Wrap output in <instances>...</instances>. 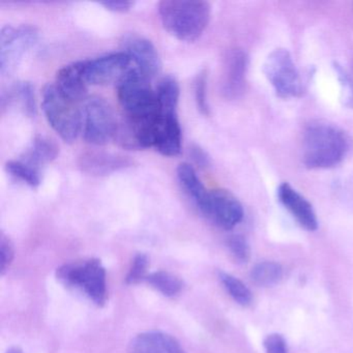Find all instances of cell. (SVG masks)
Returning <instances> with one entry per match:
<instances>
[{"label": "cell", "instance_id": "29", "mask_svg": "<svg viewBox=\"0 0 353 353\" xmlns=\"http://www.w3.org/2000/svg\"><path fill=\"white\" fill-rule=\"evenodd\" d=\"M228 248L233 257L241 263H245L250 259L251 250L247 239L241 235H233L228 239Z\"/></svg>", "mask_w": 353, "mask_h": 353}, {"label": "cell", "instance_id": "11", "mask_svg": "<svg viewBox=\"0 0 353 353\" xmlns=\"http://www.w3.org/2000/svg\"><path fill=\"white\" fill-rule=\"evenodd\" d=\"M121 46L144 77L150 80L160 73V57L152 41L139 34H127L123 37Z\"/></svg>", "mask_w": 353, "mask_h": 353}, {"label": "cell", "instance_id": "10", "mask_svg": "<svg viewBox=\"0 0 353 353\" xmlns=\"http://www.w3.org/2000/svg\"><path fill=\"white\" fill-rule=\"evenodd\" d=\"M200 212L214 224L225 230H231L243 218V208L236 197L227 190L210 191Z\"/></svg>", "mask_w": 353, "mask_h": 353}, {"label": "cell", "instance_id": "28", "mask_svg": "<svg viewBox=\"0 0 353 353\" xmlns=\"http://www.w3.org/2000/svg\"><path fill=\"white\" fill-rule=\"evenodd\" d=\"M148 257L143 253H138L132 261L131 268L125 276L127 284H137L140 281L145 280L148 268Z\"/></svg>", "mask_w": 353, "mask_h": 353}, {"label": "cell", "instance_id": "2", "mask_svg": "<svg viewBox=\"0 0 353 353\" xmlns=\"http://www.w3.org/2000/svg\"><path fill=\"white\" fill-rule=\"evenodd\" d=\"M117 98L125 111V119L137 128H152L161 117L156 90L150 79L134 68L119 84Z\"/></svg>", "mask_w": 353, "mask_h": 353}, {"label": "cell", "instance_id": "17", "mask_svg": "<svg viewBox=\"0 0 353 353\" xmlns=\"http://www.w3.org/2000/svg\"><path fill=\"white\" fill-rule=\"evenodd\" d=\"M82 171L90 175H108L119 169L125 168L129 162L123 157L107 152H88L80 158Z\"/></svg>", "mask_w": 353, "mask_h": 353}, {"label": "cell", "instance_id": "25", "mask_svg": "<svg viewBox=\"0 0 353 353\" xmlns=\"http://www.w3.org/2000/svg\"><path fill=\"white\" fill-rule=\"evenodd\" d=\"M6 170L12 176L28 183L30 187L37 188L40 185L41 171L22 160L9 161L6 164Z\"/></svg>", "mask_w": 353, "mask_h": 353}, {"label": "cell", "instance_id": "16", "mask_svg": "<svg viewBox=\"0 0 353 353\" xmlns=\"http://www.w3.org/2000/svg\"><path fill=\"white\" fill-rule=\"evenodd\" d=\"M129 353H185L176 339L162 332L138 334L130 345Z\"/></svg>", "mask_w": 353, "mask_h": 353}, {"label": "cell", "instance_id": "20", "mask_svg": "<svg viewBox=\"0 0 353 353\" xmlns=\"http://www.w3.org/2000/svg\"><path fill=\"white\" fill-rule=\"evenodd\" d=\"M156 92L161 113L166 115H177L181 90L175 77L171 75L163 77L159 82Z\"/></svg>", "mask_w": 353, "mask_h": 353}, {"label": "cell", "instance_id": "5", "mask_svg": "<svg viewBox=\"0 0 353 353\" xmlns=\"http://www.w3.org/2000/svg\"><path fill=\"white\" fill-rule=\"evenodd\" d=\"M42 109L49 125L63 141L72 143L77 139L82 131L81 110L55 84H48L43 90Z\"/></svg>", "mask_w": 353, "mask_h": 353}, {"label": "cell", "instance_id": "7", "mask_svg": "<svg viewBox=\"0 0 353 353\" xmlns=\"http://www.w3.org/2000/svg\"><path fill=\"white\" fill-rule=\"evenodd\" d=\"M82 112V133L84 139L94 145H105L115 139L119 123L114 111L104 99H88Z\"/></svg>", "mask_w": 353, "mask_h": 353}, {"label": "cell", "instance_id": "15", "mask_svg": "<svg viewBox=\"0 0 353 353\" xmlns=\"http://www.w3.org/2000/svg\"><path fill=\"white\" fill-rule=\"evenodd\" d=\"M181 129L177 115L161 113L154 135V148L165 157H176L181 152Z\"/></svg>", "mask_w": 353, "mask_h": 353}, {"label": "cell", "instance_id": "12", "mask_svg": "<svg viewBox=\"0 0 353 353\" xmlns=\"http://www.w3.org/2000/svg\"><path fill=\"white\" fill-rule=\"evenodd\" d=\"M249 57L243 49H231L227 52L223 65L221 92L228 100H234L243 94L247 84Z\"/></svg>", "mask_w": 353, "mask_h": 353}, {"label": "cell", "instance_id": "23", "mask_svg": "<svg viewBox=\"0 0 353 353\" xmlns=\"http://www.w3.org/2000/svg\"><path fill=\"white\" fill-rule=\"evenodd\" d=\"M219 278L227 292L243 307H248L253 301V294L251 290L245 286V283L241 282L236 276L227 274L225 272H219Z\"/></svg>", "mask_w": 353, "mask_h": 353}, {"label": "cell", "instance_id": "32", "mask_svg": "<svg viewBox=\"0 0 353 353\" xmlns=\"http://www.w3.org/2000/svg\"><path fill=\"white\" fill-rule=\"evenodd\" d=\"M190 156L197 166L205 168L210 165V159L205 150H202L200 146L193 145L190 148Z\"/></svg>", "mask_w": 353, "mask_h": 353}, {"label": "cell", "instance_id": "13", "mask_svg": "<svg viewBox=\"0 0 353 353\" xmlns=\"http://www.w3.org/2000/svg\"><path fill=\"white\" fill-rule=\"evenodd\" d=\"M278 197L282 205L297 223L307 231L318 228L317 216L312 204L288 183H283L278 189Z\"/></svg>", "mask_w": 353, "mask_h": 353}, {"label": "cell", "instance_id": "6", "mask_svg": "<svg viewBox=\"0 0 353 353\" xmlns=\"http://www.w3.org/2000/svg\"><path fill=\"white\" fill-rule=\"evenodd\" d=\"M263 73L279 98H299L305 92L301 73L286 49H276L268 55L263 63Z\"/></svg>", "mask_w": 353, "mask_h": 353}, {"label": "cell", "instance_id": "3", "mask_svg": "<svg viewBox=\"0 0 353 353\" xmlns=\"http://www.w3.org/2000/svg\"><path fill=\"white\" fill-rule=\"evenodd\" d=\"M158 11L171 36L183 42H194L208 28L212 10L206 1L164 0L159 3Z\"/></svg>", "mask_w": 353, "mask_h": 353}, {"label": "cell", "instance_id": "24", "mask_svg": "<svg viewBox=\"0 0 353 353\" xmlns=\"http://www.w3.org/2000/svg\"><path fill=\"white\" fill-rule=\"evenodd\" d=\"M283 268L276 262L264 261L254 266L251 278L258 286L266 287L276 284L282 279Z\"/></svg>", "mask_w": 353, "mask_h": 353}, {"label": "cell", "instance_id": "22", "mask_svg": "<svg viewBox=\"0 0 353 353\" xmlns=\"http://www.w3.org/2000/svg\"><path fill=\"white\" fill-rule=\"evenodd\" d=\"M145 281L152 288L167 297L176 296L183 286V281L179 276L163 270L148 274Z\"/></svg>", "mask_w": 353, "mask_h": 353}, {"label": "cell", "instance_id": "30", "mask_svg": "<svg viewBox=\"0 0 353 353\" xmlns=\"http://www.w3.org/2000/svg\"><path fill=\"white\" fill-rule=\"evenodd\" d=\"M0 255H1V274H5L13 262L15 251L9 237L1 233L0 237Z\"/></svg>", "mask_w": 353, "mask_h": 353}, {"label": "cell", "instance_id": "26", "mask_svg": "<svg viewBox=\"0 0 353 353\" xmlns=\"http://www.w3.org/2000/svg\"><path fill=\"white\" fill-rule=\"evenodd\" d=\"M336 77L342 88V101L345 106L353 109V57L347 67H343L339 63H334Z\"/></svg>", "mask_w": 353, "mask_h": 353}, {"label": "cell", "instance_id": "34", "mask_svg": "<svg viewBox=\"0 0 353 353\" xmlns=\"http://www.w3.org/2000/svg\"><path fill=\"white\" fill-rule=\"evenodd\" d=\"M7 353H24L21 349L18 348V347H13V348L9 349Z\"/></svg>", "mask_w": 353, "mask_h": 353}, {"label": "cell", "instance_id": "27", "mask_svg": "<svg viewBox=\"0 0 353 353\" xmlns=\"http://www.w3.org/2000/svg\"><path fill=\"white\" fill-rule=\"evenodd\" d=\"M194 96L198 110L203 115H210V104L208 99V72L205 70L196 76L194 81Z\"/></svg>", "mask_w": 353, "mask_h": 353}, {"label": "cell", "instance_id": "19", "mask_svg": "<svg viewBox=\"0 0 353 353\" xmlns=\"http://www.w3.org/2000/svg\"><path fill=\"white\" fill-rule=\"evenodd\" d=\"M59 154V146L44 136H37L21 159L34 168L41 171V167L52 162Z\"/></svg>", "mask_w": 353, "mask_h": 353}, {"label": "cell", "instance_id": "18", "mask_svg": "<svg viewBox=\"0 0 353 353\" xmlns=\"http://www.w3.org/2000/svg\"><path fill=\"white\" fill-rule=\"evenodd\" d=\"M177 179L181 188L185 190L187 195L193 200L198 210H201L202 206L208 199L210 191L206 190L202 181L198 177L195 169L188 163H183L177 167Z\"/></svg>", "mask_w": 353, "mask_h": 353}, {"label": "cell", "instance_id": "9", "mask_svg": "<svg viewBox=\"0 0 353 353\" xmlns=\"http://www.w3.org/2000/svg\"><path fill=\"white\" fill-rule=\"evenodd\" d=\"M134 68L133 61L123 51L85 61L84 76L88 85L119 84Z\"/></svg>", "mask_w": 353, "mask_h": 353}, {"label": "cell", "instance_id": "21", "mask_svg": "<svg viewBox=\"0 0 353 353\" xmlns=\"http://www.w3.org/2000/svg\"><path fill=\"white\" fill-rule=\"evenodd\" d=\"M13 101H17L21 106L22 110L28 117H34L37 115L36 96L34 90L30 82H19L16 84L11 92L6 96L3 94V106L6 103L10 104Z\"/></svg>", "mask_w": 353, "mask_h": 353}, {"label": "cell", "instance_id": "33", "mask_svg": "<svg viewBox=\"0 0 353 353\" xmlns=\"http://www.w3.org/2000/svg\"><path fill=\"white\" fill-rule=\"evenodd\" d=\"M101 6L106 8L109 11L115 12V13H125L134 7V3L132 1H106V3H101Z\"/></svg>", "mask_w": 353, "mask_h": 353}, {"label": "cell", "instance_id": "31", "mask_svg": "<svg viewBox=\"0 0 353 353\" xmlns=\"http://www.w3.org/2000/svg\"><path fill=\"white\" fill-rule=\"evenodd\" d=\"M263 345L266 353H288L286 341L281 334H270L266 336Z\"/></svg>", "mask_w": 353, "mask_h": 353}, {"label": "cell", "instance_id": "4", "mask_svg": "<svg viewBox=\"0 0 353 353\" xmlns=\"http://www.w3.org/2000/svg\"><path fill=\"white\" fill-rule=\"evenodd\" d=\"M57 278L63 286L77 291L98 307L106 305L107 274L101 260L90 258L63 264L57 268Z\"/></svg>", "mask_w": 353, "mask_h": 353}, {"label": "cell", "instance_id": "8", "mask_svg": "<svg viewBox=\"0 0 353 353\" xmlns=\"http://www.w3.org/2000/svg\"><path fill=\"white\" fill-rule=\"evenodd\" d=\"M39 40L37 28L30 26L19 28L5 26L0 32V73L6 76L15 71L24 55L36 46Z\"/></svg>", "mask_w": 353, "mask_h": 353}, {"label": "cell", "instance_id": "14", "mask_svg": "<svg viewBox=\"0 0 353 353\" xmlns=\"http://www.w3.org/2000/svg\"><path fill=\"white\" fill-rule=\"evenodd\" d=\"M85 61L70 63L57 72L55 86L63 97L74 103L85 100L88 82L84 76Z\"/></svg>", "mask_w": 353, "mask_h": 353}, {"label": "cell", "instance_id": "1", "mask_svg": "<svg viewBox=\"0 0 353 353\" xmlns=\"http://www.w3.org/2000/svg\"><path fill=\"white\" fill-rule=\"evenodd\" d=\"M350 138L338 125L314 121L303 133V162L309 169H328L340 164L350 150Z\"/></svg>", "mask_w": 353, "mask_h": 353}]
</instances>
